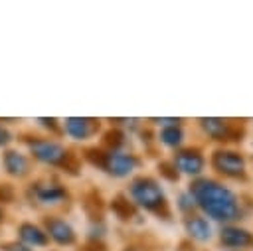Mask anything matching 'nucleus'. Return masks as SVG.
I'll list each match as a JSON object with an SVG mask.
<instances>
[{
  "mask_svg": "<svg viewBox=\"0 0 253 251\" xmlns=\"http://www.w3.org/2000/svg\"><path fill=\"white\" fill-rule=\"evenodd\" d=\"M160 168H162V174H164L166 178H170V180H178V174H176V172H170L172 168H170L168 164H162Z\"/></svg>",
  "mask_w": 253,
  "mask_h": 251,
  "instance_id": "f3484780",
  "label": "nucleus"
},
{
  "mask_svg": "<svg viewBox=\"0 0 253 251\" xmlns=\"http://www.w3.org/2000/svg\"><path fill=\"white\" fill-rule=\"evenodd\" d=\"M186 229H188V233H190L194 239H198V241H206V239H210V235H211V229H210L208 221H206L204 217H198V215H192V217L186 219Z\"/></svg>",
  "mask_w": 253,
  "mask_h": 251,
  "instance_id": "9d476101",
  "label": "nucleus"
},
{
  "mask_svg": "<svg viewBox=\"0 0 253 251\" xmlns=\"http://www.w3.org/2000/svg\"><path fill=\"white\" fill-rule=\"evenodd\" d=\"M160 138H162V142H166V144H170V146H176V144H180L182 142V130L174 125V126H166L162 132H160Z\"/></svg>",
  "mask_w": 253,
  "mask_h": 251,
  "instance_id": "2eb2a0df",
  "label": "nucleus"
},
{
  "mask_svg": "<svg viewBox=\"0 0 253 251\" xmlns=\"http://www.w3.org/2000/svg\"><path fill=\"white\" fill-rule=\"evenodd\" d=\"M130 194H132V198L140 206H144L150 211L160 213V209L166 208L164 194H162L160 186L152 178H138V180H134L132 186H130Z\"/></svg>",
  "mask_w": 253,
  "mask_h": 251,
  "instance_id": "f03ea898",
  "label": "nucleus"
},
{
  "mask_svg": "<svg viewBox=\"0 0 253 251\" xmlns=\"http://www.w3.org/2000/svg\"><path fill=\"white\" fill-rule=\"evenodd\" d=\"M32 152L43 160V162H49V164H57L65 158V150L57 144V142H51V140H38L32 144Z\"/></svg>",
  "mask_w": 253,
  "mask_h": 251,
  "instance_id": "39448f33",
  "label": "nucleus"
},
{
  "mask_svg": "<svg viewBox=\"0 0 253 251\" xmlns=\"http://www.w3.org/2000/svg\"><path fill=\"white\" fill-rule=\"evenodd\" d=\"M6 140H8V134H6V132H4L2 128H0V144H4Z\"/></svg>",
  "mask_w": 253,
  "mask_h": 251,
  "instance_id": "a211bd4d",
  "label": "nucleus"
},
{
  "mask_svg": "<svg viewBox=\"0 0 253 251\" xmlns=\"http://www.w3.org/2000/svg\"><path fill=\"white\" fill-rule=\"evenodd\" d=\"M65 196V192L59 188V186H40L38 188V198L42 200V202H45V204H53V202H57V200H61Z\"/></svg>",
  "mask_w": 253,
  "mask_h": 251,
  "instance_id": "ddd939ff",
  "label": "nucleus"
},
{
  "mask_svg": "<svg viewBox=\"0 0 253 251\" xmlns=\"http://www.w3.org/2000/svg\"><path fill=\"white\" fill-rule=\"evenodd\" d=\"M221 243L227 247H249L253 245V235L239 227H225L221 231Z\"/></svg>",
  "mask_w": 253,
  "mask_h": 251,
  "instance_id": "6e6552de",
  "label": "nucleus"
},
{
  "mask_svg": "<svg viewBox=\"0 0 253 251\" xmlns=\"http://www.w3.org/2000/svg\"><path fill=\"white\" fill-rule=\"evenodd\" d=\"M174 164L186 174H198L204 168V158L198 150H180L174 158Z\"/></svg>",
  "mask_w": 253,
  "mask_h": 251,
  "instance_id": "0eeeda50",
  "label": "nucleus"
},
{
  "mask_svg": "<svg viewBox=\"0 0 253 251\" xmlns=\"http://www.w3.org/2000/svg\"><path fill=\"white\" fill-rule=\"evenodd\" d=\"M192 196L200 204V208L208 211V215H211L213 219L229 221L237 217L239 209H237L235 196L227 188L219 186L217 182L198 180L196 184H192Z\"/></svg>",
  "mask_w": 253,
  "mask_h": 251,
  "instance_id": "f257e3e1",
  "label": "nucleus"
},
{
  "mask_svg": "<svg viewBox=\"0 0 253 251\" xmlns=\"http://www.w3.org/2000/svg\"><path fill=\"white\" fill-rule=\"evenodd\" d=\"M20 233H22V237L28 241V243H34V245H45L47 243V237L36 227V225H22L20 227Z\"/></svg>",
  "mask_w": 253,
  "mask_h": 251,
  "instance_id": "4468645a",
  "label": "nucleus"
},
{
  "mask_svg": "<svg viewBox=\"0 0 253 251\" xmlns=\"http://www.w3.org/2000/svg\"><path fill=\"white\" fill-rule=\"evenodd\" d=\"M200 123L206 128V132L211 134L213 138H219V140H235V138H239L237 128L233 125H229L227 121H221V119H202Z\"/></svg>",
  "mask_w": 253,
  "mask_h": 251,
  "instance_id": "20e7f679",
  "label": "nucleus"
},
{
  "mask_svg": "<svg viewBox=\"0 0 253 251\" xmlns=\"http://www.w3.org/2000/svg\"><path fill=\"white\" fill-rule=\"evenodd\" d=\"M47 227H49V233H51V237H53L55 241H59V243H71V241H73V229H71L65 221H61V219H51Z\"/></svg>",
  "mask_w": 253,
  "mask_h": 251,
  "instance_id": "9b49d317",
  "label": "nucleus"
},
{
  "mask_svg": "<svg viewBox=\"0 0 253 251\" xmlns=\"http://www.w3.org/2000/svg\"><path fill=\"white\" fill-rule=\"evenodd\" d=\"M115 208H117V211H119L123 217H128V215L132 213V208H130L128 204H123V206H121V202H119V200L115 202Z\"/></svg>",
  "mask_w": 253,
  "mask_h": 251,
  "instance_id": "dca6fc26",
  "label": "nucleus"
},
{
  "mask_svg": "<svg viewBox=\"0 0 253 251\" xmlns=\"http://www.w3.org/2000/svg\"><path fill=\"white\" fill-rule=\"evenodd\" d=\"M103 164L107 166V170H109L111 174H115V176H126V174L134 168L136 160H134L130 154L111 152V154H107V158H105Z\"/></svg>",
  "mask_w": 253,
  "mask_h": 251,
  "instance_id": "423d86ee",
  "label": "nucleus"
},
{
  "mask_svg": "<svg viewBox=\"0 0 253 251\" xmlns=\"http://www.w3.org/2000/svg\"><path fill=\"white\" fill-rule=\"evenodd\" d=\"M97 128L95 121L89 119H67L65 121V132L73 138H87Z\"/></svg>",
  "mask_w": 253,
  "mask_h": 251,
  "instance_id": "1a4fd4ad",
  "label": "nucleus"
},
{
  "mask_svg": "<svg viewBox=\"0 0 253 251\" xmlns=\"http://www.w3.org/2000/svg\"><path fill=\"white\" fill-rule=\"evenodd\" d=\"M211 164L215 170L227 174V176H239L245 168L243 158L237 152H229V150H217L211 156Z\"/></svg>",
  "mask_w": 253,
  "mask_h": 251,
  "instance_id": "7ed1b4c3",
  "label": "nucleus"
},
{
  "mask_svg": "<svg viewBox=\"0 0 253 251\" xmlns=\"http://www.w3.org/2000/svg\"><path fill=\"white\" fill-rule=\"evenodd\" d=\"M4 164H6V170L10 174H24L26 168H28V162L26 158L20 154V152H6V158H4Z\"/></svg>",
  "mask_w": 253,
  "mask_h": 251,
  "instance_id": "f8f14e48",
  "label": "nucleus"
}]
</instances>
